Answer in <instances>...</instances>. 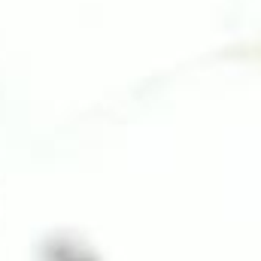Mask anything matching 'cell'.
<instances>
[{
  "instance_id": "1",
  "label": "cell",
  "mask_w": 261,
  "mask_h": 261,
  "mask_svg": "<svg viewBox=\"0 0 261 261\" xmlns=\"http://www.w3.org/2000/svg\"><path fill=\"white\" fill-rule=\"evenodd\" d=\"M64 261H94V258H64Z\"/></svg>"
}]
</instances>
